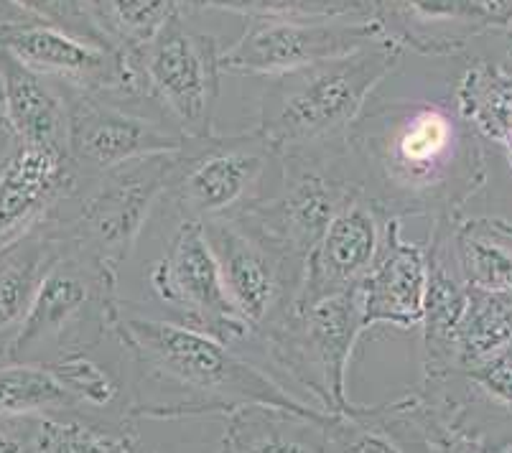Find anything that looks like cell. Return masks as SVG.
Listing matches in <instances>:
<instances>
[{"label": "cell", "instance_id": "cell-1", "mask_svg": "<svg viewBox=\"0 0 512 453\" xmlns=\"http://www.w3.org/2000/svg\"><path fill=\"white\" fill-rule=\"evenodd\" d=\"M347 153L362 194L398 219L464 217L490 179L482 138L439 102L367 105L349 130Z\"/></svg>", "mask_w": 512, "mask_h": 453}, {"label": "cell", "instance_id": "cell-2", "mask_svg": "<svg viewBox=\"0 0 512 453\" xmlns=\"http://www.w3.org/2000/svg\"><path fill=\"white\" fill-rule=\"evenodd\" d=\"M115 336L130 362V420H181L230 413L248 405L291 410L309 418L314 408L230 344L169 319L138 314L120 303Z\"/></svg>", "mask_w": 512, "mask_h": 453}, {"label": "cell", "instance_id": "cell-3", "mask_svg": "<svg viewBox=\"0 0 512 453\" xmlns=\"http://www.w3.org/2000/svg\"><path fill=\"white\" fill-rule=\"evenodd\" d=\"M403 59V46L383 39L355 54L273 79L260 100L255 128L283 156L334 158L347 153L370 97Z\"/></svg>", "mask_w": 512, "mask_h": 453}, {"label": "cell", "instance_id": "cell-4", "mask_svg": "<svg viewBox=\"0 0 512 453\" xmlns=\"http://www.w3.org/2000/svg\"><path fill=\"white\" fill-rule=\"evenodd\" d=\"M362 336L357 286L314 303H293L276 324L255 331L240 352L314 408L344 413L355 405L347 377Z\"/></svg>", "mask_w": 512, "mask_h": 453}, {"label": "cell", "instance_id": "cell-5", "mask_svg": "<svg viewBox=\"0 0 512 453\" xmlns=\"http://www.w3.org/2000/svg\"><path fill=\"white\" fill-rule=\"evenodd\" d=\"M120 303L118 273L64 242L62 255L41 280L8 359L36 362L44 347L54 349L51 359L100 347L115 336Z\"/></svg>", "mask_w": 512, "mask_h": 453}, {"label": "cell", "instance_id": "cell-6", "mask_svg": "<svg viewBox=\"0 0 512 453\" xmlns=\"http://www.w3.org/2000/svg\"><path fill=\"white\" fill-rule=\"evenodd\" d=\"M174 153L136 158L82 181L69 199L72 212L51 217L54 230L64 242L118 273L136 250L153 209L164 202Z\"/></svg>", "mask_w": 512, "mask_h": 453}, {"label": "cell", "instance_id": "cell-7", "mask_svg": "<svg viewBox=\"0 0 512 453\" xmlns=\"http://www.w3.org/2000/svg\"><path fill=\"white\" fill-rule=\"evenodd\" d=\"M271 166H278V153L258 128L186 138L174 153L164 202L179 222L232 219L265 196L263 181Z\"/></svg>", "mask_w": 512, "mask_h": 453}, {"label": "cell", "instance_id": "cell-8", "mask_svg": "<svg viewBox=\"0 0 512 453\" xmlns=\"http://www.w3.org/2000/svg\"><path fill=\"white\" fill-rule=\"evenodd\" d=\"M176 18L138 51L130 62L141 79V102L184 138L214 133V110L220 97L222 49L214 36Z\"/></svg>", "mask_w": 512, "mask_h": 453}, {"label": "cell", "instance_id": "cell-9", "mask_svg": "<svg viewBox=\"0 0 512 453\" xmlns=\"http://www.w3.org/2000/svg\"><path fill=\"white\" fill-rule=\"evenodd\" d=\"M278 168L281 179L276 191L260 196L237 217L291 255L306 260L332 219L362 189L349 166V153L334 158L283 156L278 158Z\"/></svg>", "mask_w": 512, "mask_h": 453}, {"label": "cell", "instance_id": "cell-10", "mask_svg": "<svg viewBox=\"0 0 512 453\" xmlns=\"http://www.w3.org/2000/svg\"><path fill=\"white\" fill-rule=\"evenodd\" d=\"M148 286L171 319L230 344L240 352L255 334L227 296L220 263L199 222H179L164 255L153 263Z\"/></svg>", "mask_w": 512, "mask_h": 453}, {"label": "cell", "instance_id": "cell-11", "mask_svg": "<svg viewBox=\"0 0 512 453\" xmlns=\"http://www.w3.org/2000/svg\"><path fill=\"white\" fill-rule=\"evenodd\" d=\"M212 245L227 296L253 331L268 329L291 311L304 283L306 260L258 232L242 217L202 224Z\"/></svg>", "mask_w": 512, "mask_h": 453}, {"label": "cell", "instance_id": "cell-12", "mask_svg": "<svg viewBox=\"0 0 512 453\" xmlns=\"http://www.w3.org/2000/svg\"><path fill=\"white\" fill-rule=\"evenodd\" d=\"M372 18H293L248 21L245 31L222 49V74L278 79L314 64L355 54L383 41Z\"/></svg>", "mask_w": 512, "mask_h": 453}, {"label": "cell", "instance_id": "cell-13", "mask_svg": "<svg viewBox=\"0 0 512 453\" xmlns=\"http://www.w3.org/2000/svg\"><path fill=\"white\" fill-rule=\"evenodd\" d=\"M69 95L67 153L82 181L113 171L136 158L174 153L184 146V135L166 120L146 115L115 97L74 92Z\"/></svg>", "mask_w": 512, "mask_h": 453}, {"label": "cell", "instance_id": "cell-14", "mask_svg": "<svg viewBox=\"0 0 512 453\" xmlns=\"http://www.w3.org/2000/svg\"><path fill=\"white\" fill-rule=\"evenodd\" d=\"M0 49L23 67L74 92L141 102L136 64L110 46L79 39L46 23L0 21Z\"/></svg>", "mask_w": 512, "mask_h": 453}, {"label": "cell", "instance_id": "cell-15", "mask_svg": "<svg viewBox=\"0 0 512 453\" xmlns=\"http://www.w3.org/2000/svg\"><path fill=\"white\" fill-rule=\"evenodd\" d=\"M79 186L64 148L11 138L0 158V252L49 222Z\"/></svg>", "mask_w": 512, "mask_h": 453}, {"label": "cell", "instance_id": "cell-16", "mask_svg": "<svg viewBox=\"0 0 512 453\" xmlns=\"http://www.w3.org/2000/svg\"><path fill=\"white\" fill-rule=\"evenodd\" d=\"M390 219L393 217L365 194L344 204L306 258L296 303H314L360 286L380 258Z\"/></svg>", "mask_w": 512, "mask_h": 453}, {"label": "cell", "instance_id": "cell-17", "mask_svg": "<svg viewBox=\"0 0 512 453\" xmlns=\"http://www.w3.org/2000/svg\"><path fill=\"white\" fill-rule=\"evenodd\" d=\"M385 39L423 56H456L497 21L482 0H367Z\"/></svg>", "mask_w": 512, "mask_h": 453}, {"label": "cell", "instance_id": "cell-18", "mask_svg": "<svg viewBox=\"0 0 512 453\" xmlns=\"http://www.w3.org/2000/svg\"><path fill=\"white\" fill-rule=\"evenodd\" d=\"M428 286V247L403 237L398 217L390 219L388 237L375 268L360 283L362 331L390 326L418 331L423 324Z\"/></svg>", "mask_w": 512, "mask_h": 453}, {"label": "cell", "instance_id": "cell-19", "mask_svg": "<svg viewBox=\"0 0 512 453\" xmlns=\"http://www.w3.org/2000/svg\"><path fill=\"white\" fill-rule=\"evenodd\" d=\"M462 219V217H459ZM456 219H434L428 235V286L421 324V380H444L456 372V334L469 308V288L451 252Z\"/></svg>", "mask_w": 512, "mask_h": 453}, {"label": "cell", "instance_id": "cell-20", "mask_svg": "<svg viewBox=\"0 0 512 453\" xmlns=\"http://www.w3.org/2000/svg\"><path fill=\"white\" fill-rule=\"evenodd\" d=\"M0 95L11 138L36 146L67 151L69 95L67 87L23 67L8 51L0 49Z\"/></svg>", "mask_w": 512, "mask_h": 453}, {"label": "cell", "instance_id": "cell-21", "mask_svg": "<svg viewBox=\"0 0 512 453\" xmlns=\"http://www.w3.org/2000/svg\"><path fill=\"white\" fill-rule=\"evenodd\" d=\"M64 240L51 219L39 230L0 252V362H6L13 342L29 316L31 303L51 263L62 255Z\"/></svg>", "mask_w": 512, "mask_h": 453}, {"label": "cell", "instance_id": "cell-22", "mask_svg": "<svg viewBox=\"0 0 512 453\" xmlns=\"http://www.w3.org/2000/svg\"><path fill=\"white\" fill-rule=\"evenodd\" d=\"M329 418L248 405L225 418L217 453H332L327 438Z\"/></svg>", "mask_w": 512, "mask_h": 453}, {"label": "cell", "instance_id": "cell-23", "mask_svg": "<svg viewBox=\"0 0 512 453\" xmlns=\"http://www.w3.org/2000/svg\"><path fill=\"white\" fill-rule=\"evenodd\" d=\"M451 252L469 291L512 296V222L462 217L451 230Z\"/></svg>", "mask_w": 512, "mask_h": 453}, {"label": "cell", "instance_id": "cell-24", "mask_svg": "<svg viewBox=\"0 0 512 453\" xmlns=\"http://www.w3.org/2000/svg\"><path fill=\"white\" fill-rule=\"evenodd\" d=\"M82 418L79 403L51 362H0V420Z\"/></svg>", "mask_w": 512, "mask_h": 453}, {"label": "cell", "instance_id": "cell-25", "mask_svg": "<svg viewBox=\"0 0 512 453\" xmlns=\"http://www.w3.org/2000/svg\"><path fill=\"white\" fill-rule=\"evenodd\" d=\"M454 110L479 138L502 148L512 128V72L472 56L454 84Z\"/></svg>", "mask_w": 512, "mask_h": 453}, {"label": "cell", "instance_id": "cell-26", "mask_svg": "<svg viewBox=\"0 0 512 453\" xmlns=\"http://www.w3.org/2000/svg\"><path fill=\"white\" fill-rule=\"evenodd\" d=\"M82 8L105 44L128 59L192 11L189 0H82Z\"/></svg>", "mask_w": 512, "mask_h": 453}, {"label": "cell", "instance_id": "cell-27", "mask_svg": "<svg viewBox=\"0 0 512 453\" xmlns=\"http://www.w3.org/2000/svg\"><path fill=\"white\" fill-rule=\"evenodd\" d=\"M332 453H428L395 403L352 405L327 423Z\"/></svg>", "mask_w": 512, "mask_h": 453}, {"label": "cell", "instance_id": "cell-28", "mask_svg": "<svg viewBox=\"0 0 512 453\" xmlns=\"http://www.w3.org/2000/svg\"><path fill=\"white\" fill-rule=\"evenodd\" d=\"M34 453H148L136 423L92 418H41L34 423Z\"/></svg>", "mask_w": 512, "mask_h": 453}, {"label": "cell", "instance_id": "cell-29", "mask_svg": "<svg viewBox=\"0 0 512 453\" xmlns=\"http://www.w3.org/2000/svg\"><path fill=\"white\" fill-rule=\"evenodd\" d=\"M512 344V296L469 291V308L456 334V372L495 357Z\"/></svg>", "mask_w": 512, "mask_h": 453}, {"label": "cell", "instance_id": "cell-30", "mask_svg": "<svg viewBox=\"0 0 512 453\" xmlns=\"http://www.w3.org/2000/svg\"><path fill=\"white\" fill-rule=\"evenodd\" d=\"M467 415L484 413L512 423V344L495 357L449 375Z\"/></svg>", "mask_w": 512, "mask_h": 453}, {"label": "cell", "instance_id": "cell-31", "mask_svg": "<svg viewBox=\"0 0 512 453\" xmlns=\"http://www.w3.org/2000/svg\"><path fill=\"white\" fill-rule=\"evenodd\" d=\"M189 8L227 11L248 21L293 18H372L367 0H189Z\"/></svg>", "mask_w": 512, "mask_h": 453}, {"label": "cell", "instance_id": "cell-32", "mask_svg": "<svg viewBox=\"0 0 512 453\" xmlns=\"http://www.w3.org/2000/svg\"><path fill=\"white\" fill-rule=\"evenodd\" d=\"M8 3L34 18L36 23L62 28L67 34L79 36V39L107 46L105 39L97 34V28L92 26L85 8H82V0H8Z\"/></svg>", "mask_w": 512, "mask_h": 453}, {"label": "cell", "instance_id": "cell-33", "mask_svg": "<svg viewBox=\"0 0 512 453\" xmlns=\"http://www.w3.org/2000/svg\"><path fill=\"white\" fill-rule=\"evenodd\" d=\"M474 44H484V49L477 51L474 56L490 59V62L500 64V67H505L507 72H512V16H507L505 21L495 23L490 31H484Z\"/></svg>", "mask_w": 512, "mask_h": 453}, {"label": "cell", "instance_id": "cell-34", "mask_svg": "<svg viewBox=\"0 0 512 453\" xmlns=\"http://www.w3.org/2000/svg\"><path fill=\"white\" fill-rule=\"evenodd\" d=\"M36 420H0V453H34Z\"/></svg>", "mask_w": 512, "mask_h": 453}, {"label": "cell", "instance_id": "cell-35", "mask_svg": "<svg viewBox=\"0 0 512 453\" xmlns=\"http://www.w3.org/2000/svg\"><path fill=\"white\" fill-rule=\"evenodd\" d=\"M482 6L497 18V21H505L507 16H512V0H482Z\"/></svg>", "mask_w": 512, "mask_h": 453}, {"label": "cell", "instance_id": "cell-36", "mask_svg": "<svg viewBox=\"0 0 512 453\" xmlns=\"http://www.w3.org/2000/svg\"><path fill=\"white\" fill-rule=\"evenodd\" d=\"M502 151H505L507 166H510V174H512V128H510V133H507L505 143H502Z\"/></svg>", "mask_w": 512, "mask_h": 453}, {"label": "cell", "instance_id": "cell-37", "mask_svg": "<svg viewBox=\"0 0 512 453\" xmlns=\"http://www.w3.org/2000/svg\"><path fill=\"white\" fill-rule=\"evenodd\" d=\"M0 84H3V79H0ZM0 135L11 138V133H8V123H6V112H3V95H0Z\"/></svg>", "mask_w": 512, "mask_h": 453}, {"label": "cell", "instance_id": "cell-38", "mask_svg": "<svg viewBox=\"0 0 512 453\" xmlns=\"http://www.w3.org/2000/svg\"><path fill=\"white\" fill-rule=\"evenodd\" d=\"M492 453H512V441L497 443V446H490Z\"/></svg>", "mask_w": 512, "mask_h": 453}, {"label": "cell", "instance_id": "cell-39", "mask_svg": "<svg viewBox=\"0 0 512 453\" xmlns=\"http://www.w3.org/2000/svg\"><path fill=\"white\" fill-rule=\"evenodd\" d=\"M0 138H6V135H0Z\"/></svg>", "mask_w": 512, "mask_h": 453}, {"label": "cell", "instance_id": "cell-40", "mask_svg": "<svg viewBox=\"0 0 512 453\" xmlns=\"http://www.w3.org/2000/svg\"><path fill=\"white\" fill-rule=\"evenodd\" d=\"M148 453H153V451H148Z\"/></svg>", "mask_w": 512, "mask_h": 453}]
</instances>
